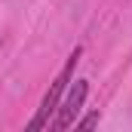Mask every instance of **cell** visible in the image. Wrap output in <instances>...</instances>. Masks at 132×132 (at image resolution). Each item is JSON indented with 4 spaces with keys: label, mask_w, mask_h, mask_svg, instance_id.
I'll return each instance as SVG.
<instances>
[{
    "label": "cell",
    "mask_w": 132,
    "mask_h": 132,
    "mask_svg": "<svg viewBox=\"0 0 132 132\" xmlns=\"http://www.w3.org/2000/svg\"><path fill=\"white\" fill-rule=\"evenodd\" d=\"M80 55H83V46H77L71 55H68L65 68L59 71V77L52 80V86L46 89V95H43V101H40V108H37V117H34L31 123H28V129H46L49 126V117L59 111V101H62V95L68 92V83L74 80V71H77V62H80Z\"/></svg>",
    "instance_id": "6da1fadb"
},
{
    "label": "cell",
    "mask_w": 132,
    "mask_h": 132,
    "mask_svg": "<svg viewBox=\"0 0 132 132\" xmlns=\"http://www.w3.org/2000/svg\"><path fill=\"white\" fill-rule=\"evenodd\" d=\"M86 92H89L86 80H74V86L68 89L65 101L59 104V117L52 120V129H68V126H74V120H77V114H80V108H83V101H86Z\"/></svg>",
    "instance_id": "7a4b0ae2"
},
{
    "label": "cell",
    "mask_w": 132,
    "mask_h": 132,
    "mask_svg": "<svg viewBox=\"0 0 132 132\" xmlns=\"http://www.w3.org/2000/svg\"><path fill=\"white\" fill-rule=\"evenodd\" d=\"M95 123H98V111H95V114H89V117H83V120H74V126H77V129H92Z\"/></svg>",
    "instance_id": "3957f363"
}]
</instances>
